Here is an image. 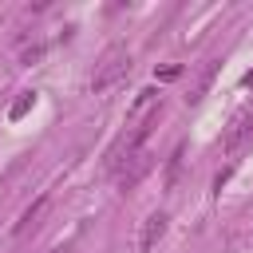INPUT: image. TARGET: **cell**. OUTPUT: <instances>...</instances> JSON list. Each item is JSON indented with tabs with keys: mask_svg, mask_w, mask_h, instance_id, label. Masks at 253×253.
<instances>
[{
	"mask_svg": "<svg viewBox=\"0 0 253 253\" xmlns=\"http://www.w3.org/2000/svg\"><path fill=\"white\" fill-rule=\"evenodd\" d=\"M150 111H158V91H154V87H142V91H138V99L130 103L126 119H138V115H150Z\"/></svg>",
	"mask_w": 253,
	"mask_h": 253,
	"instance_id": "7",
	"label": "cell"
},
{
	"mask_svg": "<svg viewBox=\"0 0 253 253\" xmlns=\"http://www.w3.org/2000/svg\"><path fill=\"white\" fill-rule=\"evenodd\" d=\"M166 225H170V217H166L162 210H158V213H150V217L142 221V233H138V249H142V253H150V249H154V245L166 237Z\"/></svg>",
	"mask_w": 253,
	"mask_h": 253,
	"instance_id": "4",
	"label": "cell"
},
{
	"mask_svg": "<svg viewBox=\"0 0 253 253\" xmlns=\"http://www.w3.org/2000/svg\"><path fill=\"white\" fill-rule=\"evenodd\" d=\"M40 59H43V43H32V47L20 51V63H24V67H32V63H40Z\"/></svg>",
	"mask_w": 253,
	"mask_h": 253,
	"instance_id": "10",
	"label": "cell"
},
{
	"mask_svg": "<svg viewBox=\"0 0 253 253\" xmlns=\"http://www.w3.org/2000/svg\"><path fill=\"white\" fill-rule=\"evenodd\" d=\"M249 138H253V111H237V115L229 119L225 134H221V146H225V154H237Z\"/></svg>",
	"mask_w": 253,
	"mask_h": 253,
	"instance_id": "2",
	"label": "cell"
},
{
	"mask_svg": "<svg viewBox=\"0 0 253 253\" xmlns=\"http://www.w3.org/2000/svg\"><path fill=\"white\" fill-rule=\"evenodd\" d=\"M150 166H154V158H150L146 150H138V154H134V158H130V162L115 174V178H119V194H130V190H134V186L150 174Z\"/></svg>",
	"mask_w": 253,
	"mask_h": 253,
	"instance_id": "3",
	"label": "cell"
},
{
	"mask_svg": "<svg viewBox=\"0 0 253 253\" xmlns=\"http://www.w3.org/2000/svg\"><path fill=\"white\" fill-rule=\"evenodd\" d=\"M182 154H186V146L178 142V146H174V154H170V162H166V186H174V182H178V170H182Z\"/></svg>",
	"mask_w": 253,
	"mask_h": 253,
	"instance_id": "9",
	"label": "cell"
},
{
	"mask_svg": "<svg viewBox=\"0 0 253 253\" xmlns=\"http://www.w3.org/2000/svg\"><path fill=\"white\" fill-rule=\"evenodd\" d=\"M130 71V51L126 47H107L103 51V59L95 63V75H91V91H107V87H115L123 75Z\"/></svg>",
	"mask_w": 253,
	"mask_h": 253,
	"instance_id": "1",
	"label": "cell"
},
{
	"mask_svg": "<svg viewBox=\"0 0 253 253\" xmlns=\"http://www.w3.org/2000/svg\"><path fill=\"white\" fill-rule=\"evenodd\" d=\"M51 253H63V249H51Z\"/></svg>",
	"mask_w": 253,
	"mask_h": 253,
	"instance_id": "12",
	"label": "cell"
},
{
	"mask_svg": "<svg viewBox=\"0 0 253 253\" xmlns=\"http://www.w3.org/2000/svg\"><path fill=\"white\" fill-rule=\"evenodd\" d=\"M217 63H221V59H210V63H206V71H202V75H198V83L190 87L186 103H202V99H206V91H210V83H213V75H217Z\"/></svg>",
	"mask_w": 253,
	"mask_h": 253,
	"instance_id": "6",
	"label": "cell"
},
{
	"mask_svg": "<svg viewBox=\"0 0 253 253\" xmlns=\"http://www.w3.org/2000/svg\"><path fill=\"white\" fill-rule=\"evenodd\" d=\"M178 75H182V67H178V63H170V67H162V71H158V79H178Z\"/></svg>",
	"mask_w": 253,
	"mask_h": 253,
	"instance_id": "11",
	"label": "cell"
},
{
	"mask_svg": "<svg viewBox=\"0 0 253 253\" xmlns=\"http://www.w3.org/2000/svg\"><path fill=\"white\" fill-rule=\"evenodd\" d=\"M32 107H36V91H20V99H16L12 107H8V119L16 123V119H24V115H28Z\"/></svg>",
	"mask_w": 253,
	"mask_h": 253,
	"instance_id": "8",
	"label": "cell"
},
{
	"mask_svg": "<svg viewBox=\"0 0 253 253\" xmlns=\"http://www.w3.org/2000/svg\"><path fill=\"white\" fill-rule=\"evenodd\" d=\"M43 210H47V194H40V198H36V202H32V206L20 213V221L12 225V233H16V237H24V233H28V229L40 221V213H43Z\"/></svg>",
	"mask_w": 253,
	"mask_h": 253,
	"instance_id": "5",
	"label": "cell"
}]
</instances>
